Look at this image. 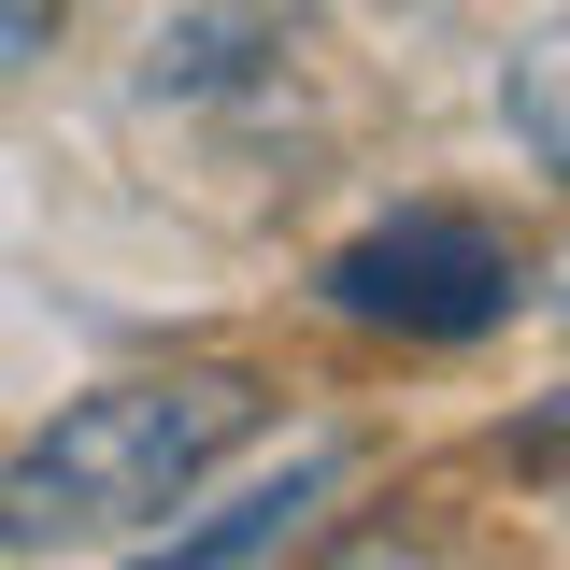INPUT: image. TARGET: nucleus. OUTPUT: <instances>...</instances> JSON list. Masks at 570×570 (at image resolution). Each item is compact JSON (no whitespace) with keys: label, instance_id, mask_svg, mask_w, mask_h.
I'll use <instances>...</instances> for the list:
<instances>
[{"label":"nucleus","instance_id":"f257e3e1","mask_svg":"<svg viewBox=\"0 0 570 570\" xmlns=\"http://www.w3.org/2000/svg\"><path fill=\"white\" fill-rule=\"evenodd\" d=\"M272 414L257 371L228 356H186V371H129L100 400H71L14 471H0V542H71V528H142L200 485L243 428Z\"/></svg>","mask_w":570,"mask_h":570},{"label":"nucleus","instance_id":"f03ea898","mask_svg":"<svg viewBox=\"0 0 570 570\" xmlns=\"http://www.w3.org/2000/svg\"><path fill=\"white\" fill-rule=\"evenodd\" d=\"M314 299L343 328H400V343H485L513 314V243L485 214H385L314 272Z\"/></svg>","mask_w":570,"mask_h":570},{"label":"nucleus","instance_id":"7ed1b4c3","mask_svg":"<svg viewBox=\"0 0 570 570\" xmlns=\"http://www.w3.org/2000/svg\"><path fill=\"white\" fill-rule=\"evenodd\" d=\"M299 58V0H186L142 43V100H243Z\"/></svg>","mask_w":570,"mask_h":570},{"label":"nucleus","instance_id":"20e7f679","mask_svg":"<svg viewBox=\"0 0 570 570\" xmlns=\"http://www.w3.org/2000/svg\"><path fill=\"white\" fill-rule=\"evenodd\" d=\"M343 471H356V442H299L272 485H243L214 528H186V542H142V570H243V557H272V542H285V528H299L328 485H343Z\"/></svg>","mask_w":570,"mask_h":570},{"label":"nucleus","instance_id":"39448f33","mask_svg":"<svg viewBox=\"0 0 570 570\" xmlns=\"http://www.w3.org/2000/svg\"><path fill=\"white\" fill-rule=\"evenodd\" d=\"M499 115H513V142L570 186V29H542V43L499 58Z\"/></svg>","mask_w":570,"mask_h":570},{"label":"nucleus","instance_id":"423d86ee","mask_svg":"<svg viewBox=\"0 0 570 570\" xmlns=\"http://www.w3.org/2000/svg\"><path fill=\"white\" fill-rule=\"evenodd\" d=\"M499 471H513L528 499H557V513H570V385L542 400V414H513V428H499Z\"/></svg>","mask_w":570,"mask_h":570},{"label":"nucleus","instance_id":"0eeeda50","mask_svg":"<svg viewBox=\"0 0 570 570\" xmlns=\"http://www.w3.org/2000/svg\"><path fill=\"white\" fill-rule=\"evenodd\" d=\"M328 570H456V557H442L428 528H400V513H371V528H343V542H328Z\"/></svg>","mask_w":570,"mask_h":570},{"label":"nucleus","instance_id":"6e6552de","mask_svg":"<svg viewBox=\"0 0 570 570\" xmlns=\"http://www.w3.org/2000/svg\"><path fill=\"white\" fill-rule=\"evenodd\" d=\"M58 29H71V0H0V86H14V71L43 58Z\"/></svg>","mask_w":570,"mask_h":570}]
</instances>
